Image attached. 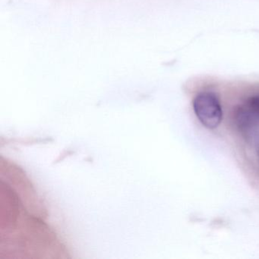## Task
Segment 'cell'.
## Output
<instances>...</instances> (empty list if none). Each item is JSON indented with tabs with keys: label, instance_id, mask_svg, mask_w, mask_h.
<instances>
[{
	"label": "cell",
	"instance_id": "1",
	"mask_svg": "<svg viewBox=\"0 0 259 259\" xmlns=\"http://www.w3.org/2000/svg\"><path fill=\"white\" fill-rule=\"evenodd\" d=\"M195 116L204 126L214 128L221 123L223 110L218 97L212 92L198 94L193 101Z\"/></svg>",
	"mask_w": 259,
	"mask_h": 259
},
{
	"label": "cell",
	"instance_id": "2",
	"mask_svg": "<svg viewBox=\"0 0 259 259\" xmlns=\"http://www.w3.org/2000/svg\"><path fill=\"white\" fill-rule=\"evenodd\" d=\"M243 106L254 114L259 116V94L248 98V101Z\"/></svg>",
	"mask_w": 259,
	"mask_h": 259
}]
</instances>
